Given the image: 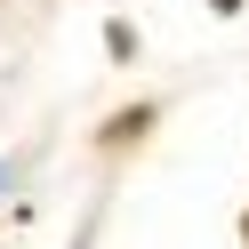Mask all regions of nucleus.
<instances>
[{
	"label": "nucleus",
	"instance_id": "f257e3e1",
	"mask_svg": "<svg viewBox=\"0 0 249 249\" xmlns=\"http://www.w3.org/2000/svg\"><path fill=\"white\" fill-rule=\"evenodd\" d=\"M217 8H241V0H217Z\"/></svg>",
	"mask_w": 249,
	"mask_h": 249
}]
</instances>
